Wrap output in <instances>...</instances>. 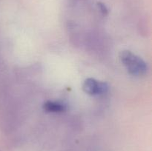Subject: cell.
I'll return each instance as SVG.
<instances>
[{"mask_svg":"<svg viewBox=\"0 0 152 151\" xmlns=\"http://www.w3.org/2000/svg\"><path fill=\"white\" fill-rule=\"evenodd\" d=\"M83 89L88 94L95 96L106 93L108 90V85L105 82L97 81L93 78H88L85 80Z\"/></svg>","mask_w":152,"mask_h":151,"instance_id":"7a4b0ae2","label":"cell"},{"mask_svg":"<svg viewBox=\"0 0 152 151\" xmlns=\"http://www.w3.org/2000/svg\"><path fill=\"white\" fill-rule=\"evenodd\" d=\"M43 109L50 113H61L66 110V107L63 104L57 102L47 101L43 105Z\"/></svg>","mask_w":152,"mask_h":151,"instance_id":"3957f363","label":"cell"},{"mask_svg":"<svg viewBox=\"0 0 152 151\" xmlns=\"http://www.w3.org/2000/svg\"><path fill=\"white\" fill-rule=\"evenodd\" d=\"M98 6H99V10H101V12H102L104 15L108 14V8H107L106 6H105V4H102V3H101V2H99V3H98Z\"/></svg>","mask_w":152,"mask_h":151,"instance_id":"277c9868","label":"cell"},{"mask_svg":"<svg viewBox=\"0 0 152 151\" xmlns=\"http://www.w3.org/2000/svg\"><path fill=\"white\" fill-rule=\"evenodd\" d=\"M120 59L131 74L137 76L145 75L148 67L145 61L130 50H123L120 53Z\"/></svg>","mask_w":152,"mask_h":151,"instance_id":"6da1fadb","label":"cell"}]
</instances>
